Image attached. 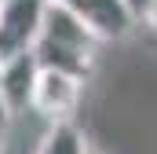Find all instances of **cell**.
Wrapping results in <instances>:
<instances>
[{"mask_svg": "<svg viewBox=\"0 0 157 154\" xmlns=\"http://www.w3.org/2000/svg\"><path fill=\"white\" fill-rule=\"evenodd\" d=\"M48 0H0V63L33 51Z\"/></svg>", "mask_w": 157, "mask_h": 154, "instance_id": "1", "label": "cell"}, {"mask_svg": "<svg viewBox=\"0 0 157 154\" xmlns=\"http://www.w3.org/2000/svg\"><path fill=\"white\" fill-rule=\"evenodd\" d=\"M70 4L77 7V15L91 26L99 40H121L139 18L128 0H70Z\"/></svg>", "mask_w": 157, "mask_h": 154, "instance_id": "4", "label": "cell"}, {"mask_svg": "<svg viewBox=\"0 0 157 154\" xmlns=\"http://www.w3.org/2000/svg\"><path fill=\"white\" fill-rule=\"evenodd\" d=\"M37 40L55 44V48H70V51H88V55H95V48H99V37L91 33V26L77 15V7L70 0H48Z\"/></svg>", "mask_w": 157, "mask_h": 154, "instance_id": "3", "label": "cell"}, {"mask_svg": "<svg viewBox=\"0 0 157 154\" xmlns=\"http://www.w3.org/2000/svg\"><path fill=\"white\" fill-rule=\"evenodd\" d=\"M11 107L4 103V95H0V154H4V147H7V128H11Z\"/></svg>", "mask_w": 157, "mask_h": 154, "instance_id": "7", "label": "cell"}, {"mask_svg": "<svg viewBox=\"0 0 157 154\" xmlns=\"http://www.w3.org/2000/svg\"><path fill=\"white\" fill-rule=\"evenodd\" d=\"M128 4H132V11H135V15H139V18H143V11H146V7H150V0H128Z\"/></svg>", "mask_w": 157, "mask_h": 154, "instance_id": "9", "label": "cell"}, {"mask_svg": "<svg viewBox=\"0 0 157 154\" xmlns=\"http://www.w3.org/2000/svg\"><path fill=\"white\" fill-rule=\"evenodd\" d=\"M91 154H99V151H91Z\"/></svg>", "mask_w": 157, "mask_h": 154, "instance_id": "10", "label": "cell"}, {"mask_svg": "<svg viewBox=\"0 0 157 154\" xmlns=\"http://www.w3.org/2000/svg\"><path fill=\"white\" fill-rule=\"evenodd\" d=\"M37 154H91V143L73 121H51Z\"/></svg>", "mask_w": 157, "mask_h": 154, "instance_id": "6", "label": "cell"}, {"mask_svg": "<svg viewBox=\"0 0 157 154\" xmlns=\"http://www.w3.org/2000/svg\"><path fill=\"white\" fill-rule=\"evenodd\" d=\"M143 22H146V26H150V30L157 33V0H150V7L143 11Z\"/></svg>", "mask_w": 157, "mask_h": 154, "instance_id": "8", "label": "cell"}, {"mask_svg": "<svg viewBox=\"0 0 157 154\" xmlns=\"http://www.w3.org/2000/svg\"><path fill=\"white\" fill-rule=\"evenodd\" d=\"M37 74H40V63L33 51H22V55H11L0 63V95L11 110L18 107H29L33 99V84H37Z\"/></svg>", "mask_w": 157, "mask_h": 154, "instance_id": "5", "label": "cell"}, {"mask_svg": "<svg viewBox=\"0 0 157 154\" xmlns=\"http://www.w3.org/2000/svg\"><path fill=\"white\" fill-rule=\"evenodd\" d=\"M80 95H84V77L40 66L29 107L37 114H44L48 121H73V114H77V107H80Z\"/></svg>", "mask_w": 157, "mask_h": 154, "instance_id": "2", "label": "cell"}]
</instances>
